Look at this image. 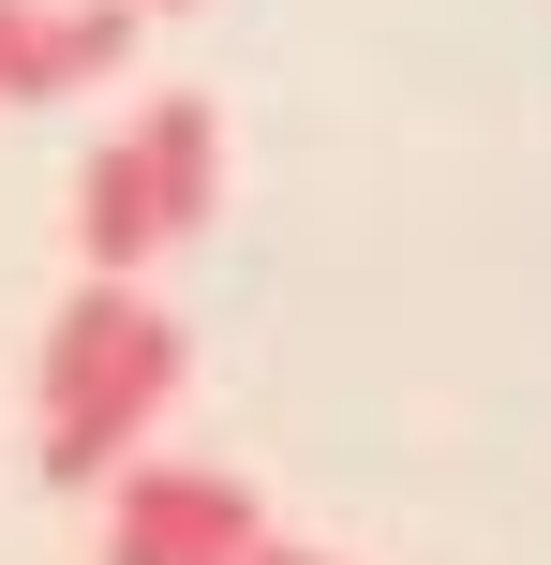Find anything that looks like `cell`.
<instances>
[{"mask_svg":"<svg viewBox=\"0 0 551 565\" xmlns=\"http://www.w3.org/2000/svg\"><path fill=\"white\" fill-rule=\"evenodd\" d=\"M135 60V0H0V105H60Z\"/></svg>","mask_w":551,"mask_h":565,"instance_id":"3957f363","label":"cell"},{"mask_svg":"<svg viewBox=\"0 0 551 565\" xmlns=\"http://www.w3.org/2000/svg\"><path fill=\"white\" fill-rule=\"evenodd\" d=\"M254 565H343V551H314V536H254Z\"/></svg>","mask_w":551,"mask_h":565,"instance_id":"8992f818","label":"cell"},{"mask_svg":"<svg viewBox=\"0 0 551 565\" xmlns=\"http://www.w3.org/2000/svg\"><path fill=\"white\" fill-rule=\"evenodd\" d=\"M75 254L119 268V282L165 254V194H149V149H135V135H105V149L75 164Z\"/></svg>","mask_w":551,"mask_h":565,"instance_id":"277c9868","label":"cell"},{"mask_svg":"<svg viewBox=\"0 0 551 565\" xmlns=\"http://www.w3.org/2000/svg\"><path fill=\"white\" fill-rule=\"evenodd\" d=\"M135 15H194V0H135Z\"/></svg>","mask_w":551,"mask_h":565,"instance_id":"52a82bcc","label":"cell"},{"mask_svg":"<svg viewBox=\"0 0 551 565\" xmlns=\"http://www.w3.org/2000/svg\"><path fill=\"white\" fill-rule=\"evenodd\" d=\"M254 491L209 461H119L105 477V565H254Z\"/></svg>","mask_w":551,"mask_h":565,"instance_id":"7a4b0ae2","label":"cell"},{"mask_svg":"<svg viewBox=\"0 0 551 565\" xmlns=\"http://www.w3.org/2000/svg\"><path fill=\"white\" fill-rule=\"evenodd\" d=\"M135 149H149V194H165V238H194L209 194H224V119H209V89L135 105Z\"/></svg>","mask_w":551,"mask_h":565,"instance_id":"5b68a950","label":"cell"},{"mask_svg":"<svg viewBox=\"0 0 551 565\" xmlns=\"http://www.w3.org/2000/svg\"><path fill=\"white\" fill-rule=\"evenodd\" d=\"M165 402H179V328H165V312H135V328H119L75 387L30 402V417H45V477H60V491H105L119 461L165 431Z\"/></svg>","mask_w":551,"mask_h":565,"instance_id":"6da1fadb","label":"cell"}]
</instances>
